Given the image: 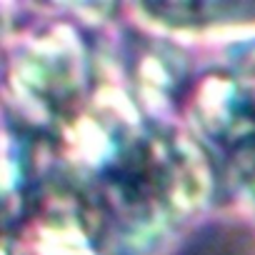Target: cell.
<instances>
[{"label":"cell","mask_w":255,"mask_h":255,"mask_svg":"<svg viewBox=\"0 0 255 255\" xmlns=\"http://www.w3.org/2000/svg\"><path fill=\"white\" fill-rule=\"evenodd\" d=\"M153 20L170 28H208L228 23L255 20V3H228V0H178V3H143Z\"/></svg>","instance_id":"6"},{"label":"cell","mask_w":255,"mask_h":255,"mask_svg":"<svg viewBox=\"0 0 255 255\" xmlns=\"http://www.w3.org/2000/svg\"><path fill=\"white\" fill-rule=\"evenodd\" d=\"M228 75L233 78L238 95L255 125V38L238 43L228 53Z\"/></svg>","instance_id":"7"},{"label":"cell","mask_w":255,"mask_h":255,"mask_svg":"<svg viewBox=\"0 0 255 255\" xmlns=\"http://www.w3.org/2000/svg\"><path fill=\"white\" fill-rule=\"evenodd\" d=\"M8 230L5 255H100L90 210L70 180L33 185L23 215Z\"/></svg>","instance_id":"3"},{"label":"cell","mask_w":255,"mask_h":255,"mask_svg":"<svg viewBox=\"0 0 255 255\" xmlns=\"http://www.w3.org/2000/svg\"><path fill=\"white\" fill-rule=\"evenodd\" d=\"M10 85L30 113L58 128L68 123L88 103L90 85V60L80 33L60 23L28 40L13 60Z\"/></svg>","instance_id":"2"},{"label":"cell","mask_w":255,"mask_h":255,"mask_svg":"<svg viewBox=\"0 0 255 255\" xmlns=\"http://www.w3.org/2000/svg\"><path fill=\"white\" fill-rule=\"evenodd\" d=\"M100 253L145 255L213 193V168L200 145L143 120L83 183Z\"/></svg>","instance_id":"1"},{"label":"cell","mask_w":255,"mask_h":255,"mask_svg":"<svg viewBox=\"0 0 255 255\" xmlns=\"http://www.w3.org/2000/svg\"><path fill=\"white\" fill-rule=\"evenodd\" d=\"M230 170L245 195L255 203V138L230 150Z\"/></svg>","instance_id":"8"},{"label":"cell","mask_w":255,"mask_h":255,"mask_svg":"<svg viewBox=\"0 0 255 255\" xmlns=\"http://www.w3.org/2000/svg\"><path fill=\"white\" fill-rule=\"evenodd\" d=\"M193 113L198 118V125L203 128V133L213 138L218 145L228 148V153L240 143L255 138V125L228 70L208 73L198 83Z\"/></svg>","instance_id":"4"},{"label":"cell","mask_w":255,"mask_h":255,"mask_svg":"<svg viewBox=\"0 0 255 255\" xmlns=\"http://www.w3.org/2000/svg\"><path fill=\"white\" fill-rule=\"evenodd\" d=\"M130 73L138 85V98L160 110L183 93L188 83V60L173 45L143 43L135 48Z\"/></svg>","instance_id":"5"}]
</instances>
